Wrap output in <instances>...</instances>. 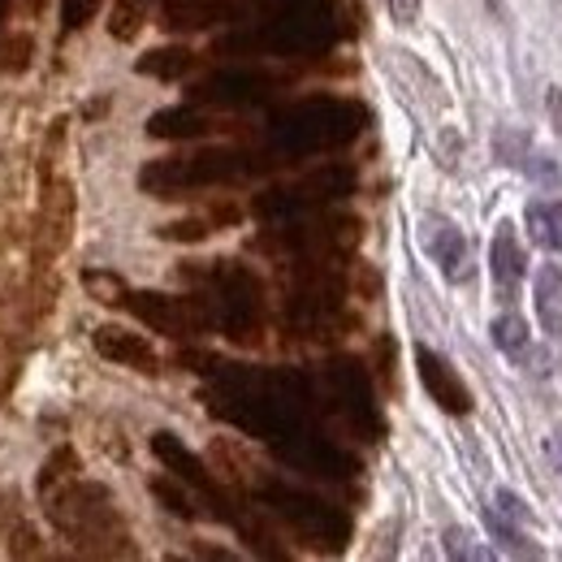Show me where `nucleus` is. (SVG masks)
<instances>
[{
  "label": "nucleus",
  "mask_w": 562,
  "mask_h": 562,
  "mask_svg": "<svg viewBox=\"0 0 562 562\" xmlns=\"http://www.w3.org/2000/svg\"><path fill=\"white\" fill-rule=\"evenodd\" d=\"M390 18H394V26H416L420 0H390Z\"/></svg>",
  "instance_id": "nucleus-23"
},
{
  "label": "nucleus",
  "mask_w": 562,
  "mask_h": 562,
  "mask_svg": "<svg viewBox=\"0 0 562 562\" xmlns=\"http://www.w3.org/2000/svg\"><path fill=\"white\" fill-rule=\"evenodd\" d=\"M212 229L209 221H178V225H165L160 229V238H169V243H204Z\"/></svg>",
  "instance_id": "nucleus-20"
},
{
  "label": "nucleus",
  "mask_w": 562,
  "mask_h": 562,
  "mask_svg": "<svg viewBox=\"0 0 562 562\" xmlns=\"http://www.w3.org/2000/svg\"><path fill=\"white\" fill-rule=\"evenodd\" d=\"M74 225V191L70 182L53 178V187H44V204H40V247L44 251H66Z\"/></svg>",
  "instance_id": "nucleus-8"
},
{
  "label": "nucleus",
  "mask_w": 562,
  "mask_h": 562,
  "mask_svg": "<svg viewBox=\"0 0 562 562\" xmlns=\"http://www.w3.org/2000/svg\"><path fill=\"white\" fill-rule=\"evenodd\" d=\"M13 554H35V532L31 528H13Z\"/></svg>",
  "instance_id": "nucleus-27"
},
{
  "label": "nucleus",
  "mask_w": 562,
  "mask_h": 562,
  "mask_svg": "<svg viewBox=\"0 0 562 562\" xmlns=\"http://www.w3.org/2000/svg\"><path fill=\"white\" fill-rule=\"evenodd\" d=\"M546 109H550V117H554V131H559V139H562V91H559V87H550V95H546Z\"/></svg>",
  "instance_id": "nucleus-28"
},
{
  "label": "nucleus",
  "mask_w": 562,
  "mask_h": 562,
  "mask_svg": "<svg viewBox=\"0 0 562 562\" xmlns=\"http://www.w3.org/2000/svg\"><path fill=\"white\" fill-rule=\"evenodd\" d=\"M191 66H195V53H191V48H156V53L139 57V74H147V78H160V82L182 78Z\"/></svg>",
  "instance_id": "nucleus-13"
},
{
  "label": "nucleus",
  "mask_w": 562,
  "mask_h": 562,
  "mask_svg": "<svg viewBox=\"0 0 562 562\" xmlns=\"http://www.w3.org/2000/svg\"><path fill=\"white\" fill-rule=\"evenodd\" d=\"M0 515H4V497H0Z\"/></svg>",
  "instance_id": "nucleus-31"
},
{
  "label": "nucleus",
  "mask_w": 562,
  "mask_h": 562,
  "mask_svg": "<svg viewBox=\"0 0 562 562\" xmlns=\"http://www.w3.org/2000/svg\"><path fill=\"white\" fill-rule=\"evenodd\" d=\"M468 541H472L468 532L450 528V532H446V554H450V559H485V554H490V550H481V546H468Z\"/></svg>",
  "instance_id": "nucleus-21"
},
{
  "label": "nucleus",
  "mask_w": 562,
  "mask_h": 562,
  "mask_svg": "<svg viewBox=\"0 0 562 562\" xmlns=\"http://www.w3.org/2000/svg\"><path fill=\"white\" fill-rule=\"evenodd\" d=\"M497 510H502V515H510V519H528L524 497H515L510 490H497Z\"/></svg>",
  "instance_id": "nucleus-24"
},
{
  "label": "nucleus",
  "mask_w": 562,
  "mask_h": 562,
  "mask_svg": "<svg viewBox=\"0 0 562 562\" xmlns=\"http://www.w3.org/2000/svg\"><path fill=\"white\" fill-rule=\"evenodd\" d=\"M424 247H428V256L441 265L446 278H463V265H468V238H463V229H459L454 221H446V216H428V221H424Z\"/></svg>",
  "instance_id": "nucleus-9"
},
{
  "label": "nucleus",
  "mask_w": 562,
  "mask_h": 562,
  "mask_svg": "<svg viewBox=\"0 0 562 562\" xmlns=\"http://www.w3.org/2000/svg\"><path fill=\"white\" fill-rule=\"evenodd\" d=\"M31 35H9L0 40V70H26L31 66Z\"/></svg>",
  "instance_id": "nucleus-18"
},
{
  "label": "nucleus",
  "mask_w": 562,
  "mask_h": 562,
  "mask_svg": "<svg viewBox=\"0 0 562 562\" xmlns=\"http://www.w3.org/2000/svg\"><path fill=\"white\" fill-rule=\"evenodd\" d=\"M490 269H493V290H497V299L510 303L515 290H519V281L528 278V251H524V243H519V234H515L510 221H502L497 234H493Z\"/></svg>",
  "instance_id": "nucleus-6"
},
{
  "label": "nucleus",
  "mask_w": 562,
  "mask_h": 562,
  "mask_svg": "<svg viewBox=\"0 0 562 562\" xmlns=\"http://www.w3.org/2000/svg\"><path fill=\"white\" fill-rule=\"evenodd\" d=\"M151 493H156L173 515H182V519H195V515H200V510H195V502H191V493H182L173 481H165V476H160V481H151Z\"/></svg>",
  "instance_id": "nucleus-17"
},
{
  "label": "nucleus",
  "mask_w": 562,
  "mask_h": 562,
  "mask_svg": "<svg viewBox=\"0 0 562 562\" xmlns=\"http://www.w3.org/2000/svg\"><path fill=\"white\" fill-rule=\"evenodd\" d=\"M528 160H532L528 169H532V178H537L541 187H559V169H554V165H546V156H528Z\"/></svg>",
  "instance_id": "nucleus-25"
},
{
  "label": "nucleus",
  "mask_w": 562,
  "mask_h": 562,
  "mask_svg": "<svg viewBox=\"0 0 562 562\" xmlns=\"http://www.w3.org/2000/svg\"><path fill=\"white\" fill-rule=\"evenodd\" d=\"M95 4H100V0H66V4H61V26H66V31H78V26L95 13Z\"/></svg>",
  "instance_id": "nucleus-22"
},
{
  "label": "nucleus",
  "mask_w": 562,
  "mask_h": 562,
  "mask_svg": "<svg viewBox=\"0 0 562 562\" xmlns=\"http://www.w3.org/2000/svg\"><path fill=\"white\" fill-rule=\"evenodd\" d=\"M48 519L57 524V532H66L70 541H78L82 550L91 554H104L100 541H117L126 554H135L126 541V528L113 510V497L104 485H91V481H66L61 490H53V502H48Z\"/></svg>",
  "instance_id": "nucleus-1"
},
{
  "label": "nucleus",
  "mask_w": 562,
  "mask_h": 562,
  "mask_svg": "<svg viewBox=\"0 0 562 562\" xmlns=\"http://www.w3.org/2000/svg\"><path fill=\"white\" fill-rule=\"evenodd\" d=\"M355 187L351 169H321L312 173L307 182L299 187H285V191H269L265 200H256V212H290V209H307V204H321V200H338Z\"/></svg>",
  "instance_id": "nucleus-3"
},
{
  "label": "nucleus",
  "mask_w": 562,
  "mask_h": 562,
  "mask_svg": "<svg viewBox=\"0 0 562 562\" xmlns=\"http://www.w3.org/2000/svg\"><path fill=\"white\" fill-rule=\"evenodd\" d=\"M87 290L100 299V303H109V307H117V303H126V285H122V278H113V273H87Z\"/></svg>",
  "instance_id": "nucleus-19"
},
{
  "label": "nucleus",
  "mask_w": 562,
  "mask_h": 562,
  "mask_svg": "<svg viewBox=\"0 0 562 562\" xmlns=\"http://www.w3.org/2000/svg\"><path fill=\"white\" fill-rule=\"evenodd\" d=\"M490 9L493 13H502V0H490Z\"/></svg>",
  "instance_id": "nucleus-30"
},
{
  "label": "nucleus",
  "mask_w": 562,
  "mask_h": 562,
  "mask_svg": "<svg viewBox=\"0 0 562 562\" xmlns=\"http://www.w3.org/2000/svg\"><path fill=\"white\" fill-rule=\"evenodd\" d=\"M4 13H9V0H0V26H4Z\"/></svg>",
  "instance_id": "nucleus-29"
},
{
  "label": "nucleus",
  "mask_w": 562,
  "mask_h": 562,
  "mask_svg": "<svg viewBox=\"0 0 562 562\" xmlns=\"http://www.w3.org/2000/svg\"><path fill=\"white\" fill-rule=\"evenodd\" d=\"M78 476V454H74L70 446H61V450H53V459L44 463V472H40V493L48 497L53 490H61L66 481Z\"/></svg>",
  "instance_id": "nucleus-15"
},
{
  "label": "nucleus",
  "mask_w": 562,
  "mask_h": 562,
  "mask_svg": "<svg viewBox=\"0 0 562 562\" xmlns=\"http://www.w3.org/2000/svg\"><path fill=\"white\" fill-rule=\"evenodd\" d=\"M493 347L502 355H528V347H532V334H528V321L519 316V312H502L497 321H493Z\"/></svg>",
  "instance_id": "nucleus-14"
},
{
  "label": "nucleus",
  "mask_w": 562,
  "mask_h": 562,
  "mask_svg": "<svg viewBox=\"0 0 562 562\" xmlns=\"http://www.w3.org/2000/svg\"><path fill=\"white\" fill-rule=\"evenodd\" d=\"M416 368H420V381L424 390H428V398L441 412H450V416H468L472 412V390L463 385V376L441 355L428 351V347H416Z\"/></svg>",
  "instance_id": "nucleus-4"
},
{
  "label": "nucleus",
  "mask_w": 562,
  "mask_h": 562,
  "mask_svg": "<svg viewBox=\"0 0 562 562\" xmlns=\"http://www.w3.org/2000/svg\"><path fill=\"white\" fill-rule=\"evenodd\" d=\"M381 376H385V385L394 390V342H390V338H381Z\"/></svg>",
  "instance_id": "nucleus-26"
},
{
  "label": "nucleus",
  "mask_w": 562,
  "mask_h": 562,
  "mask_svg": "<svg viewBox=\"0 0 562 562\" xmlns=\"http://www.w3.org/2000/svg\"><path fill=\"white\" fill-rule=\"evenodd\" d=\"M143 31V4L139 0H117V9H113V22H109V35L113 40H135Z\"/></svg>",
  "instance_id": "nucleus-16"
},
{
  "label": "nucleus",
  "mask_w": 562,
  "mask_h": 562,
  "mask_svg": "<svg viewBox=\"0 0 562 562\" xmlns=\"http://www.w3.org/2000/svg\"><path fill=\"white\" fill-rule=\"evenodd\" d=\"M95 351L104 355L109 363H122V368H135L143 376H156L160 372V359H156V347L143 338V334H131V329H117V325H100L91 334Z\"/></svg>",
  "instance_id": "nucleus-7"
},
{
  "label": "nucleus",
  "mask_w": 562,
  "mask_h": 562,
  "mask_svg": "<svg viewBox=\"0 0 562 562\" xmlns=\"http://www.w3.org/2000/svg\"><path fill=\"white\" fill-rule=\"evenodd\" d=\"M524 225H528V238L546 251H559L562 247V200H537L524 212Z\"/></svg>",
  "instance_id": "nucleus-12"
},
{
  "label": "nucleus",
  "mask_w": 562,
  "mask_h": 562,
  "mask_svg": "<svg viewBox=\"0 0 562 562\" xmlns=\"http://www.w3.org/2000/svg\"><path fill=\"white\" fill-rule=\"evenodd\" d=\"M126 307L139 316L147 329L156 334H173V338H191L204 334L212 325L209 307L200 299H169V294H126Z\"/></svg>",
  "instance_id": "nucleus-2"
},
{
  "label": "nucleus",
  "mask_w": 562,
  "mask_h": 562,
  "mask_svg": "<svg viewBox=\"0 0 562 562\" xmlns=\"http://www.w3.org/2000/svg\"><path fill=\"white\" fill-rule=\"evenodd\" d=\"M532 299H537L541 329L562 342V269L559 265H541V273L532 281Z\"/></svg>",
  "instance_id": "nucleus-11"
},
{
  "label": "nucleus",
  "mask_w": 562,
  "mask_h": 562,
  "mask_svg": "<svg viewBox=\"0 0 562 562\" xmlns=\"http://www.w3.org/2000/svg\"><path fill=\"white\" fill-rule=\"evenodd\" d=\"M209 131H216V122L200 109H165L147 122L151 139H204Z\"/></svg>",
  "instance_id": "nucleus-10"
},
{
  "label": "nucleus",
  "mask_w": 562,
  "mask_h": 562,
  "mask_svg": "<svg viewBox=\"0 0 562 562\" xmlns=\"http://www.w3.org/2000/svg\"><path fill=\"white\" fill-rule=\"evenodd\" d=\"M151 450H156V459H160L169 472H178V481H187L191 490L209 497L212 506H216V519H229V510L221 506L225 497H221V490H216V481H212L209 472H204V463H200L173 432H156V437H151Z\"/></svg>",
  "instance_id": "nucleus-5"
}]
</instances>
